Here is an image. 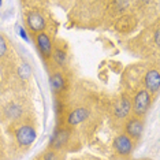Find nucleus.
<instances>
[{
    "mask_svg": "<svg viewBox=\"0 0 160 160\" xmlns=\"http://www.w3.org/2000/svg\"><path fill=\"white\" fill-rule=\"evenodd\" d=\"M114 148L119 155L129 156L134 149V141L126 134H119L114 141Z\"/></svg>",
    "mask_w": 160,
    "mask_h": 160,
    "instance_id": "obj_5",
    "label": "nucleus"
},
{
    "mask_svg": "<svg viewBox=\"0 0 160 160\" xmlns=\"http://www.w3.org/2000/svg\"><path fill=\"white\" fill-rule=\"evenodd\" d=\"M159 42H160V40H159V30H156L155 32V44L159 45Z\"/></svg>",
    "mask_w": 160,
    "mask_h": 160,
    "instance_id": "obj_18",
    "label": "nucleus"
},
{
    "mask_svg": "<svg viewBox=\"0 0 160 160\" xmlns=\"http://www.w3.org/2000/svg\"><path fill=\"white\" fill-rule=\"evenodd\" d=\"M88 116H89L88 108L79 107V108H77V110H74L72 112H70V115H68V118H67V122H68V125H71V126H77L81 122L85 121Z\"/></svg>",
    "mask_w": 160,
    "mask_h": 160,
    "instance_id": "obj_10",
    "label": "nucleus"
},
{
    "mask_svg": "<svg viewBox=\"0 0 160 160\" xmlns=\"http://www.w3.org/2000/svg\"><path fill=\"white\" fill-rule=\"evenodd\" d=\"M144 130V119L141 116H133L125 125V132L126 136H129L132 140H137L141 137Z\"/></svg>",
    "mask_w": 160,
    "mask_h": 160,
    "instance_id": "obj_4",
    "label": "nucleus"
},
{
    "mask_svg": "<svg viewBox=\"0 0 160 160\" xmlns=\"http://www.w3.org/2000/svg\"><path fill=\"white\" fill-rule=\"evenodd\" d=\"M40 160H60V156L56 153V151H48L40 158Z\"/></svg>",
    "mask_w": 160,
    "mask_h": 160,
    "instance_id": "obj_14",
    "label": "nucleus"
},
{
    "mask_svg": "<svg viewBox=\"0 0 160 160\" xmlns=\"http://www.w3.org/2000/svg\"><path fill=\"white\" fill-rule=\"evenodd\" d=\"M19 74H21V77H22V78H28L29 75L32 74V70H30V67H29L26 63H23L22 66L19 67Z\"/></svg>",
    "mask_w": 160,
    "mask_h": 160,
    "instance_id": "obj_15",
    "label": "nucleus"
},
{
    "mask_svg": "<svg viewBox=\"0 0 160 160\" xmlns=\"http://www.w3.org/2000/svg\"><path fill=\"white\" fill-rule=\"evenodd\" d=\"M36 137H37V133L34 127H32L30 125H22L15 130V138L21 147H30L36 141Z\"/></svg>",
    "mask_w": 160,
    "mask_h": 160,
    "instance_id": "obj_3",
    "label": "nucleus"
},
{
    "mask_svg": "<svg viewBox=\"0 0 160 160\" xmlns=\"http://www.w3.org/2000/svg\"><path fill=\"white\" fill-rule=\"evenodd\" d=\"M49 83H51V86H52V89L55 90V92H62V90L64 89V77H63V74L62 72H55V74H52L51 75V78H49Z\"/></svg>",
    "mask_w": 160,
    "mask_h": 160,
    "instance_id": "obj_11",
    "label": "nucleus"
},
{
    "mask_svg": "<svg viewBox=\"0 0 160 160\" xmlns=\"http://www.w3.org/2000/svg\"><path fill=\"white\" fill-rule=\"evenodd\" d=\"M26 25H28L29 30L37 34V33L44 32V29L47 26V19L42 12L37 11V10H33V11H29L26 14Z\"/></svg>",
    "mask_w": 160,
    "mask_h": 160,
    "instance_id": "obj_2",
    "label": "nucleus"
},
{
    "mask_svg": "<svg viewBox=\"0 0 160 160\" xmlns=\"http://www.w3.org/2000/svg\"><path fill=\"white\" fill-rule=\"evenodd\" d=\"M144 85H145V90H148L149 93H156L160 88V75H159V70L158 68H151L144 78Z\"/></svg>",
    "mask_w": 160,
    "mask_h": 160,
    "instance_id": "obj_7",
    "label": "nucleus"
},
{
    "mask_svg": "<svg viewBox=\"0 0 160 160\" xmlns=\"http://www.w3.org/2000/svg\"><path fill=\"white\" fill-rule=\"evenodd\" d=\"M36 44H37L38 51L41 52V55L44 58H49L52 56V51H53V42L51 37L45 32L36 34Z\"/></svg>",
    "mask_w": 160,
    "mask_h": 160,
    "instance_id": "obj_6",
    "label": "nucleus"
},
{
    "mask_svg": "<svg viewBox=\"0 0 160 160\" xmlns=\"http://www.w3.org/2000/svg\"><path fill=\"white\" fill-rule=\"evenodd\" d=\"M68 138H70V133H68L67 129L56 130V132L53 133V136L51 137V148H53L55 151L62 149L68 142Z\"/></svg>",
    "mask_w": 160,
    "mask_h": 160,
    "instance_id": "obj_8",
    "label": "nucleus"
},
{
    "mask_svg": "<svg viewBox=\"0 0 160 160\" xmlns=\"http://www.w3.org/2000/svg\"><path fill=\"white\" fill-rule=\"evenodd\" d=\"M2 4H3V3H2V2H0V6H2Z\"/></svg>",
    "mask_w": 160,
    "mask_h": 160,
    "instance_id": "obj_19",
    "label": "nucleus"
},
{
    "mask_svg": "<svg viewBox=\"0 0 160 160\" xmlns=\"http://www.w3.org/2000/svg\"><path fill=\"white\" fill-rule=\"evenodd\" d=\"M7 52V44H6V40L3 38V36H0V58L4 56Z\"/></svg>",
    "mask_w": 160,
    "mask_h": 160,
    "instance_id": "obj_16",
    "label": "nucleus"
},
{
    "mask_svg": "<svg viewBox=\"0 0 160 160\" xmlns=\"http://www.w3.org/2000/svg\"><path fill=\"white\" fill-rule=\"evenodd\" d=\"M130 111H132V101H130L129 97L123 96L118 101V104L115 105V116L118 119H125L129 116Z\"/></svg>",
    "mask_w": 160,
    "mask_h": 160,
    "instance_id": "obj_9",
    "label": "nucleus"
},
{
    "mask_svg": "<svg viewBox=\"0 0 160 160\" xmlns=\"http://www.w3.org/2000/svg\"><path fill=\"white\" fill-rule=\"evenodd\" d=\"M52 56H53V62H55L58 66H60V67L66 66V63H67V53L64 52L63 49L56 48L55 51H52Z\"/></svg>",
    "mask_w": 160,
    "mask_h": 160,
    "instance_id": "obj_12",
    "label": "nucleus"
},
{
    "mask_svg": "<svg viewBox=\"0 0 160 160\" xmlns=\"http://www.w3.org/2000/svg\"><path fill=\"white\" fill-rule=\"evenodd\" d=\"M21 107L19 105H17V104H11L10 105V108H7V114H8L10 118H12V119H17L18 116L21 115Z\"/></svg>",
    "mask_w": 160,
    "mask_h": 160,
    "instance_id": "obj_13",
    "label": "nucleus"
},
{
    "mask_svg": "<svg viewBox=\"0 0 160 160\" xmlns=\"http://www.w3.org/2000/svg\"><path fill=\"white\" fill-rule=\"evenodd\" d=\"M151 100H152V94L145 89H141L136 93L133 99V112L136 114V116H142L145 112L148 111L149 105H151Z\"/></svg>",
    "mask_w": 160,
    "mask_h": 160,
    "instance_id": "obj_1",
    "label": "nucleus"
},
{
    "mask_svg": "<svg viewBox=\"0 0 160 160\" xmlns=\"http://www.w3.org/2000/svg\"><path fill=\"white\" fill-rule=\"evenodd\" d=\"M18 33H19V36L25 40V41H29V37H28V34H26V32H25L23 28H19V32H18Z\"/></svg>",
    "mask_w": 160,
    "mask_h": 160,
    "instance_id": "obj_17",
    "label": "nucleus"
}]
</instances>
